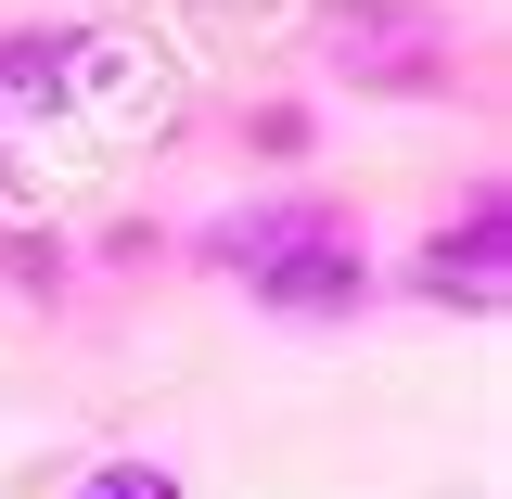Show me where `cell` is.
<instances>
[{
  "label": "cell",
  "instance_id": "1",
  "mask_svg": "<svg viewBox=\"0 0 512 499\" xmlns=\"http://www.w3.org/2000/svg\"><path fill=\"white\" fill-rule=\"evenodd\" d=\"M205 269L244 282L269 320H359L372 308V231L346 192H269V205H231L205 231Z\"/></svg>",
  "mask_w": 512,
  "mask_h": 499
},
{
  "label": "cell",
  "instance_id": "2",
  "mask_svg": "<svg viewBox=\"0 0 512 499\" xmlns=\"http://www.w3.org/2000/svg\"><path fill=\"white\" fill-rule=\"evenodd\" d=\"M320 52L346 90H384V103H448L474 77V39L436 0H320Z\"/></svg>",
  "mask_w": 512,
  "mask_h": 499
},
{
  "label": "cell",
  "instance_id": "3",
  "mask_svg": "<svg viewBox=\"0 0 512 499\" xmlns=\"http://www.w3.org/2000/svg\"><path fill=\"white\" fill-rule=\"evenodd\" d=\"M410 295H423V308H461V320H487V308L512 295V192H500V180H474V192H461V218L423 231Z\"/></svg>",
  "mask_w": 512,
  "mask_h": 499
},
{
  "label": "cell",
  "instance_id": "4",
  "mask_svg": "<svg viewBox=\"0 0 512 499\" xmlns=\"http://www.w3.org/2000/svg\"><path fill=\"white\" fill-rule=\"evenodd\" d=\"M90 77H103V26H0V128L52 116Z\"/></svg>",
  "mask_w": 512,
  "mask_h": 499
},
{
  "label": "cell",
  "instance_id": "5",
  "mask_svg": "<svg viewBox=\"0 0 512 499\" xmlns=\"http://www.w3.org/2000/svg\"><path fill=\"white\" fill-rule=\"evenodd\" d=\"M77 499H192V487H180V461H90Z\"/></svg>",
  "mask_w": 512,
  "mask_h": 499
},
{
  "label": "cell",
  "instance_id": "6",
  "mask_svg": "<svg viewBox=\"0 0 512 499\" xmlns=\"http://www.w3.org/2000/svg\"><path fill=\"white\" fill-rule=\"evenodd\" d=\"M0 269H13L26 295H64V282H77V256H64L52 231H0Z\"/></svg>",
  "mask_w": 512,
  "mask_h": 499
},
{
  "label": "cell",
  "instance_id": "7",
  "mask_svg": "<svg viewBox=\"0 0 512 499\" xmlns=\"http://www.w3.org/2000/svg\"><path fill=\"white\" fill-rule=\"evenodd\" d=\"M244 141H256V154H308V103H256Z\"/></svg>",
  "mask_w": 512,
  "mask_h": 499
}]
</instances>
